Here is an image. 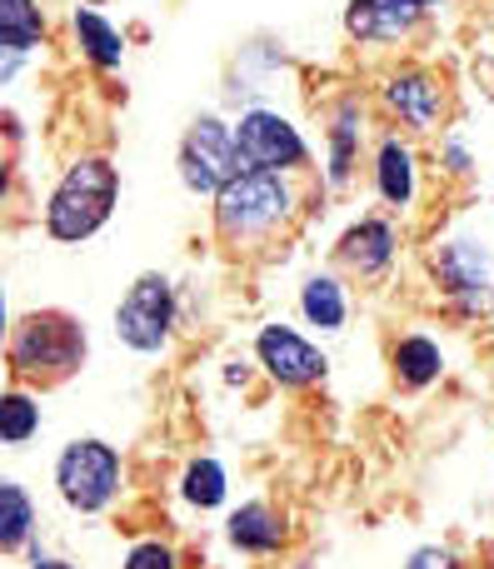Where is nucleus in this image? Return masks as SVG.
Here are the masks:
<instances>
[{
    "mask_svg": "<svg viewBox=\"0 0 494 569\" xmlns=\"http://www.w3.org/2000/svg\"><path fill=\"white\" fill-rule=\"evenodd\" d=\"M385 106L395 110L410 130H435L440 116H445V90H440V80L425 76V70H400V76L385 80Z\"/></svg>",
    "mask_w": 494,
    "mask_h": 569,
    "instance_id": "obj_11",
    "label": "nucleus"
},
{
    "mask_svg": "<svg viewBox=\"0 0 494 569\" xmlns=\"http://www.w3.org/2000/svg\"><path fill=\"white\" fill-rule=\"evenodd\" d=\"M290 206H295V196H290L280 170H240L215 196V226L230 246H240V240L270 236L290 216Z\"/></svg>",
    "mask_w": 494,
    "mask_h": 569,
    "instance_id": "obj_2",
    "label": "nucleus"
},
{
    "mask_svg": "<svg viewBox=\"0 0 494 569\" xmlns=\"http://www.w3.org/2000/svg\"><path fill=\"white\" fill-rule=\"evenodd\" d=\"M36 525V510H30L20 480H0V550H20Z\"/></svg>",
    "mask_w": 494,
    "mask_h": 569,
    "instance_id": "obj_20",
    "label": "nucleus"
},
{
    "mask_svg": "<svg viewBox=\"0 0 494 569\" xmlns=\"http://www.w3.org/2000/svg\"><path fill=\"white\" fill-rule=\"evenodd\" d=\"M375 186L390 206H410L415 200V150L400 136H390L375 156Z\"/></svg>",
    "mask_w": 494,
    "mask_h": 569,
    "instance_id": "obj_13",
    "label": "nucleus"
},
{
    "mask_svg": "<svg viewBox=\"0 0 494 569\" xmlns=\"http://www.w3.org/2000/svg\"><path fill=\"white\" fill-rule=\"evenodd\" d=\"M360 136H365V126H360V100H345V106L335 110V126H330V180H335V186L350 180Z\"/></svg>",
    "mask_w": 494,
    "mask_h": 569,
    "instance_id": "obj_19",
    "label": "nucleus"
},
{
    "mask_svg": "<svg viewBox=\"0 0 494 569\" xmlns=\"http://www.w3.org/2000/svg\"><path fill=\"white\" fill-rule=\"evenodd\" d=\"M46 36V16L30 0H0V56H30Z\"/></svg>",
    "mask_w": 494,
    "mask_h": 569,
    "instance_id": "obj_15",
    "label": "nucleus"
},
{
    "mask_svg": "<svg viewBox=\"0 0 494 569\" xmlns=\"http://www.w3.org/2000/svg\"><path fill=\"white\" fill-rule=\"evenodd\" d=\"M90 6H105V0H90Z\"/></svg>",
    "mask_w": 494,
    "mask_h": 569,
    "instance_id": "obj_26",
    "label": "nucleus"
},
{
    "mask_svg": "<svg viewBox=\"0 0 494 569\" xmlns=\"http://www.w3.org/2000/svg\"><path fill=\"white\" fill-rule=\"evenodd\" d=\"M230 545H240V550H250V555H270L285 545V525H280V515L260 500L240 505V510L230 515Z\"/></svg>",
    "mask_w": 494,
    "mask_h": 569,
    "instance_id": "obj_14",
    "label": "nucleus"
},
{
    "mask_svg": "<svg viewBox=\"0 0 494 569\" xmlns=\"http://www.w3.org/2000/svg\"><path fill=\"white\" fill-rule=\"evenodd\" d=\"M125 569H175V555L165 550V545H135V550H130V560H125Z\"/></svg>",
    "mask_w": 494,
    "mask_h": 569,
    "instance_id": "obj_23",
    "label": "nucleus"
},
{
    "mask_svg": "<svg viewBox=\"0 0 494 569\" xmlns=\"http://www.w3.org/2000/svg\"><path fill=\"white\" fill-rule=\"evenodd\" d=\"M75 40H80V50H85L90 66H100V70H115L120 60H125V40H120V30L110 26L105 16H95V10H75Z\"/></svg>",
    "mask_w": 494,
    "mask_h": 569,
    "instance_id": "obj_16",
    "label": "nucleus"
},
{
    "mask_svg": "<svg viewBox=\"0 0 494 569\" xmlns=\"http://www.w3.org/2000/svg\"><path fill=\"white\" fill-rule=\"evenodd\" d=\"M430 6H440V0H430Z\"/></svg>",
    "mask_w": 494,
    "mask_h": 569,
    "instance_id": "obj_27",
    "label": "nucleus"
},
{
    "mask_svg": "<svg viewBox=\"0 0 494 569\" xmlns=\"http://www.w3.org/2000/svg\"><path fill=\"white\" fill-rule=\"evenodd\" d=\"M435 276L450 295H460L470 310L490 305V295H494V260L480 240H445L435 256Z\"/></svg>",
    "mask_w": 494,
    "mask_h": 569,
    "instance_id": "obj_9",
    "label": "nucleus"
},
{
    "mask_svg": "<svg viewBox=\"0 0 494 569\" xmlns=\"http://www.w3.org/2000/svg\"><path fill=\"white\" fill-rule=\"evenodd\" d=\"M300 315L315 330H340L345 325V284L335 276H310L305 290H300Z\"/></svg>",
    "mask_w": 494,
    "mask_h": 569,
    "instance_id": "obj_17",
    "label": "nucleus"
},
{
    "mask_svg": "<svg viewBox=\"0 0 494 569\" xmlns=\"http://www.w3.org/2000/svg\"><path fill=\"white\" fill-rule=\"evenodd\" d=\"M340 260L360 276H380L395 260V226L390 220H360L340 236Z\"/></svg>",
    "mask_w": 494,
    "mask_h": 569,
    "instance_id": "obj_12",
    "label": "nucleus"
},
{
    "mask_svg": "<svg viewBox=\"0 0 494 569\" xmlns=\"http://www.w3.org/2000/svg\"><path fill=\"white\" fill-rule=\"evenodd\" d=\"M240 170H245V160H240L235 130L215 116H200L195 126H190V136L180 140V180H185V190H195V196H220Z\"/></svg>",
    "mask_w": 494,
    "mask_h": 569,
    "instance_id": "obj_5",
    "label": "nucleus"
},
{
    "mask_svg": "<svg viewBox=\"0 0 494 569\" xmlns=\"http://www.w3.org/2000/svg\"><path fill=\"white\" fill-rule=\"evenodd\" d=\"M36 569H70L65 560H36Z\"/></svg>",
    "mask_w": 494,
    "mask_h": 569,
    "instance_id": "obj_25",
    "label": "nucleus"
},
{
    "mask_svg": "<svg viewBox=\"0 0 494 569\" xmlns=\"http://www.w3.org/2000/svg\"><path fill=\"white\" fill-rule=\"evenodd\" d=\"M85 360V330L70 315L40 310L10 330V365L26 380H65Z\"/></svg>",
    "mask_w": 494,
    "mask_h": 569,
    "instance_id": "obj_3",
    "label": "nucleus"
},
{
    "mask_svg": "<svg viewBox=\"0 0 494 569\" xmlns=\"http://www.w3.org/2000/svg\"><path fill=\"white\" fill-rule=\"evenodd\" d=\"M56 490L80 515L105 510L120 490V455L105 440H70L56 460Z\"/></svg>",
    "mask_w": 494,
    "mask_h": 569,
    "instance_id": "obj_4",
    "label": "nucleus"
},
{
    "mask_svg": "<svg viewBox=\"0 0 494 569\" xmlns=\"http://www.w3.org/2000/svg\"><path fill=\"white\" fill-rule=\"evenodd\" d=\"M180 490H185V500L195 505V510H215V505L225 500V470H220L215 460H195L185 470V485H180Z\"/></svg>",
    "mask_w": 494,
    "mask_h": 569,
    "instance_id": "obj_21",
    "label": "nucleus"
},
{
    "mask_svg": "<svg viewBox=\"0 0 494 569\" xmlns=\"http://www.w3.org/2000/svg\"><path fill=\"white\" fill-rule=\"evenodd\" d=\"M405 569H460V565H455V555H450V550H440V545H425V550L410 555Z\"/></svg>",
    "mask_w": 494,
    "mask_h": 569,
    "instance_id": "obj_24",
    "label": "nucleus"
},
{
    "mask_svg": "<svg viewBox=\"0 0 494 569\" xmlns=\"http://www.w3.org/2000/svg\"><path fill=\"white\" fill-rule=\"evenodd\" d=\"M235 146H240L245 170H295L310 156L300 130L280 110H245L235 126Z\"/></svg>",
    "mask_w": 494,
    "mask_h": 569,
    "instance_id": "obj_7",
    "label": "nucleus"
},
{
    "mask_svg": "<svg viewBox=\"0 0 494 569\" xmlns=\"http://www.w3.org/2000/svg\"><path fill=\"white\" fill-rule=\"evenodd\" d=\"M170 325H175V290L165 276H140L115 305V335L140 355L165 350Z\"/></svg>",
    "mask_w": 494,
    "mask_h": 569,
    "instance_id": "obj_6",
    "label": "nucleus"
},
{
    "mask_svg": "<svg viewBox=\"0 0 494 569\" xmlns=\"http://www.w3.org/2000/svg\"><path fill=\"white\" fill-rule=\"evenodd\" d=\"M440 370H445V355H440L435 340H425V335H405V340L395 345V375L405 385L425 390L430 380H440Z\"/></svg>",
    "mask_w": 494,
    "mask_h": 569,
    "instance_id": "obj_18",
    "label": "nucleus"
},
{
    "mask_svg": "<svg viewBox=\"0 0 494 569\" xmlns=\"http://www.w3.org/2000/svg\"><path fill=\"white\" fill-rule=\"evenodd\" d=\"M425 10L430 0H350L345 30L360 46H385V40H405L425 20Z\"/></svg>",
    "mask_w": 494,
    "mask_h": 569,
    "instance_id": "obj_10",
    "label": "nucleus"
},
{
    "mask_svg": "<svg viewBox=\"0 0 494 569\" xmlns=\"http://www.w3.org/2000/svg\"><path fill=\"white\" fill-rule=\"evenodd\" d=\"M36 430H40V405L30 395H6L0 400V435H6V445H26Z\"/></svg>",
    "mask_w": 494,
    "mask_h": 569,
    "instance_id": "obj_22",
    "label": "nucleus"
},
{
    "mask_svg": "<svg viewBox=\"0 0 494 569\" xmlns=\"http://www.w3.org/2000/svg\"><path fill=\"white\" fill-rule=\"evenodd\" d=\"M120 200V176L105 156H85L60 176V186L46 200V230L60 246H80L110 220Z\"/></svg>",
    "mask_w": 494,
    "mask_h": 569,
    "instance_id": "obj_1",
    "label": "nucleus"
},
{
    "mask_svg": "<svg viewBox=\"0 0 494 569\" xmlns=\"http://www.w3.org/2000/svg\"><path fill=\"white\" fill-rule=\"evenodd\" d=\"M255 355L270 370V380H280V385H315V380H325V365H330L325 355H320L305 335L290 330V325H265L255 340Z\"/></svg>",
    "mask_w": 494,
    "mask_h": 569,
    "instance_id": "obj_8",
    "label": "nucleus"
}]
</instances>
